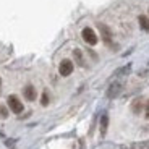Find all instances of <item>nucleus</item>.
I'll return each instance as SVG.
<instances>
[{
  "label": "nucleus",
  "instance_id": "1",
  "mask_svg": "<svg viewBox=\"0 0 149 149\" xmlns=\"http://www.w3.org/2000/svg\"><path fill=\"white\" fill-rule=\"evenodd\" d=\"M7 104H8V109H10L13 113H21L23 112V104H21V101H19L16 96H8V101H7Z\"/></svg>",
  "mask_w": 149,
  "mask_h": 149
},
{
  "label": "nucleus",
  "instance_id": "2",
  "mask_svg": "<svg viewBox=\"0 0 149 149\" xmlns=\"http://www.w3.org/2000/svg\"><path fill=\"white\" fill-rule=\"evenodd\" d=\"M81 36H83V39H84L86 44H89V45H96L97 44V34L94 33L91 28H84L83 33H81Z\"/></svg>",
  "mask_w": 149,
  "mask_h": 149
},
{
  "label": "nucleus",
  "instance_id": "3",
  "mask_svg": "<svg viewBox=\"0 0 149 149\" xmlns=\"http://www.w3.org/2000/svg\"><path fill=\"white\" fill-rule=\"evenodd\" d=\"M58 73L62 74V76H70L71 73H73V62L68 58L62 60L60 62V67H58Z\"/></svg>",
  "mask_w": 149,
  "mask_h": 149
},
{
  "label": "nucleus",
  "instance_id": "4",
  "mask_svg": "<svg viewBox=\"0 0 149 149\" xmlns=\"http://www.w3.org/2000/svg\"><path fill=\"white\" fill-rule=\"evenodd\" d=\"M123 84L120 81H113L110 86H109V89H107V97L109 99H113V97H117L120 94V91H122Z\"/></svg>",
  "mask_w": 149,
  "mask_h": 149
},
{
  "label": "nucleus",
  "instance_id": "5",
  "mask_svg": "<svg viewBox=\"0 0 149 149\" xmlns=\"http://www.w3.org/2000/svg\"><path fill=\"white\" fill-rule=\"evenodd\" d=\"M23 94H24V97H26L28 101H34L36 99V89H34V86H31V84H28V86H24V89H23Z\"/></svg>",
  "mask_w": 149,
  "mask_h": 149
},
{
  "label": "nucleus",
  "instance_id": "6",
  "mask_svg": "<svg viewBox=\"0 0 149 149\" xmlns=\"http://www.w3.org/2000/svg\"><path fill=\"white\" fill-rule=\"evenodd\" d=\"M107 127H109V115L104 113L101 117V134L102 136H105V133H107Z\"/></svg>",
  "mask_w": 149,
  "mask_h": 149
},
{
  "label": "nucleus",
  "instance_id": "7",
  "mask_svg": "<svg viewBox=\"0 0 149 149\" xmlns=\"http://www.w3.org/2000/svg\"><path fill=\"white\" fill-rule=\"evenodd\" d=\"M138 21H139V26H141L143 31H149V18H148V16L141 15L138 18Z\"/></svg>",
  "mask_w": 149,
  "mask_h": 149
},
{
  "label": "nucleus",
  "instance_id": "8",
  "mask_svg": "<svg viewBox=\"0 0 149 149\" xmlns=\"http://www.w3.org/2000/svg\"><path fill=\"white\" fill-rule=\"evenodd\" d=\"M99 28H101V31H102V37H104V41L109 44V42H110V37H112V34H110V31H109V28L104 26V24H99Z\"/></svg>",
  "mask_w": 149,
  "mask_h": 149
},
{
  "label": "nucleus",
  "instance_id": "9",
  "mask_svg": "<svg viewBox=\"0 0 149 149\" xmlns=\"http://www.w3.org/2000/svg\"><path fill=\"white\" fill-rule=\"evenodd\" d=\"M143 109V99H136V101L133 102V112L134 113H139Z\"/></svg>",
  "mask_w": 149,
  "mask_h": 149
},
{
  "label": "nucleus",
  "instance_id": "10",
  "mask_svg": "<svg viewBox=\"0 0 149 149\" xmlns=\"http://www.w3.org/2000/svg\"><path fill=\"white\" fill-rule=\"evenodd\" d=\"M130 70H131V65H125V67H123V68H120V70L117 71L115 74H113V76H115V78H117V76H123V74L130 73Z\"/></svg>",
  "mask_w": 149,
  "mask_h": 149
},
{
  "label": "nucleus",
  "instance_id": "11",
  "mask_svg": "<svg viewBox=\"0 0 149 149\" xmlns=\"http://www.w3.org/2000/svg\"><path fill=\"white\" fill-rule=\"evenodd\" d=\"M73 55H74V58H76V62H78L79 65H83V63H84V62H83V54H81V50H79V49L73 50Z\"/></svg>",
  "mask_w": 149,
  "mask_h": 149
},
{
  "label": "nucleus",
  "instance_id": "12",
  "mask_svg": "<svg viewBox=\"0 0 149 149\" xmlns=\"http://www.w3.org/2000/svg\"><path fill=\"white\" fill-rule=\"evenodd\" d=\"M133 149H149V141L136 143V144H133Z\"/></svg>",
  "mask_w": 149,
  "mask_h": 149
},
{
  "label": "nucleus",
  "instance_id": "13",
  "mask_svg": "<svg viewBox=\"0 0 149 149\" xmlns=\"http://www.w3.org/2000/svg\"><path fill=\"white\" fill-rule=\"evenodd\" d=\"M41 104H42V105H49V93H47V91H44V93H42Z\"/></svg>",
  "mask_w": 149,
  "mask_h": 149
},
{
  "label": "nucleus",
  "instance_id": "14",
  "mask_svg": "<svg viewBox=\"0 0 149 149\" xmlns=\"http://www.w3.org/2000/svg\"><path fill=\"white\" fill-rule=\"evenodd\" d=\"M0 117H2V118H7L8 117V110H7L5 105H0Z\"/></svg>",
  "mask_w": 149,
  "mask_h": 149
},
{
  "label": "nucleus",
  "instance_id": "15",
  "mask_svg": "<svg viewBox=\"0 0 149 149\" xmlns=\"http://www.w3.org/2000/svg\"><path fill=\"white\" fill-rule=\"evenodd\" d=\"M144 110H146V118H149V101L146 102V105H144Z\"/></svg>",
  "mask_w": 149,
  "mask_h": 149
},
{
  "label": "nucleus",
  "instance_id": "16",
  "mask_svg": "<svg viewBox=\"0 0 149 149\" xmlns=\"http://www.w3.org/2000/svg\"><path fill=\"white\" fill-rule=\"evenodd\" d=\"M0 89H2V79H0Z\"/></svg>",
  "mask_w": 149,
  "mask_h": 149
}]
</instances>
